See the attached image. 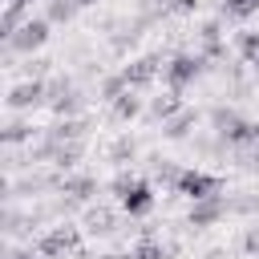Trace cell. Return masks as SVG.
Here are the masks:
<instances>
[{"instance_id":"1","label":"cell","mask_w":259,"mask_h":259,"mask_svg":"<svg viewBox=\"0 0 259 259\" xmlns=\"http://www.w3.org/2000/svg\"><path fill=\"white\" fill-rule=\"evenodd\" d=\"M49 24H53L49 16H28V20H24L8 40H4V45H8V53H36V49L49 40Z\"/></svg>"},{"instance_id":"14","label":"cell","mask_w":259,"mask_h":259,"mask_svg":"<svg viewBox=\"0 0 259 259\" xmlns=\"http://www.w3.org/2000/svg\"><path fill=\"white\" fill-rule=\"evenodd\" d=\"M178 109H182V93H174V89H166L162 97L150 101V117H158V121H170Z\"/></svg>"},{"instance_id":"21","label":"cell","mask_w":259,"mask_h":259,"mask_svg":"<svg viewBox=\"0 0 259 259\" xmlns=\"http://www.w3.org/2000/svg\"><path fill=\"white\" fill-rule=\"evenodd\" d=\"M77 109H81V93H77V89H69L65 97L53 101V113H57V117H73Z\"/></svg>"},{"instance_id":"2","label":"cell","mask_w":259,"mask_h":259,"mask_svg":"<svg viewBox=\"0 0 259 259\" xmlns=\"http://www.w3.org/2000/svg\"><path fill=\"white\" fill-rule=\"evenodd\" d=\"M81 251V235L73 227H53L40 243H36V255L40 259H65V255H77Z\"/></svg>"},{"instance_id":"7","label":"cell","mask_w":259,"mask_h":259,"mask_svg":"<svg viewBox=\"0 0 259 259\" xmlns=\"http://www.w3.org/2000/svg\"><path fill=\"white\" fill-rule=\"evenodd\" d=\"M150 206H154V190H150V182H142V178H138V182L121 194V210L138 219V214H150Z\"/></svg>"},{"instance_id":"9","label":"cell","mask_w":259,"mask_h":259,"mask_svg":"<svg viewBox=\"0 0 259 259\" xmlns=\"http://www.w3.org/2000/svg\"><path fill=\"white\" fill-rule=\"evenodd\" d=\"M121 73H125L130 89H142V85H150V81L158 77V57H138V61H130Z\"/></svg>"},{"instance_id":"3","label":"cell","mask_w":259,"mask_h":259,"mask_svg":"<svg viewBox=\"0 0 259 259\" xmlns=\"http://www.w3.org/2000/svg\"><path fill=\"white\" fill-rule=\"evenodd\" d=\"M198 73H202V57H198V53H174V57L166 61V85H170L174 93H182Z\"/></svg>"},{"instance_id":"17","label":"cell","mask_w":259,"mask_h":259,"mask_svg":"<svg viewBox=\"0 0 259 259\" xmlns=\"http://www.w3.org/2000/svg\"><path fill=\"white\" fill-rule=\"evenodd\" d=\"M134 154H138V142H134V138H117V142L109 146V162H117V166L134 162Z\"/></svg>"},{"instance_id":"16","label":"cell","mask_w":259,"mask_h":259,"mask_svg":"<svg viewBox=\"0 0 259 259\" xmlns=\"http://www.w3.org/2000/svg\"><path fill=\"white\" fill-rule=\"evenodd\" d=\"M0 138H4V146H20V142H28V138H32V125H28V121H20V117H12V121L4 125V134H0Z\"/></svg>"},{"instance_id":"6","label":"cell","mask_w":259,"mask_h":259,"mask_svg":"<svg viewBox=\"0 0 259 259\" xmlns=\"http://www.w3.org/2000/svg\"><path fill=\"white\" fill-rule=\"evenodd\" d=\"M231 210V202L223 198V194H210V198H198V202H190V214H186V223L190 227H214L223 214Z\"/></svg>"},{"instance_id":"19","label":"cell","mask_w":259,"mask_h":259,"mask_svg":"<svg viewBox=\"0 0 259 259\" xmlns=\"http://www.w3.org/2000/svg\"><path fill=\"white\" fill-rule=\"evenodd\" d=\"M130 259H166V247H162L158 239H150V235H146V239L130 251Z\"/></svg>"},{"instance_id":"30","label":"cell","mask_w":259,"mask_h":259,"mask_svg":"<svg viewBox=\"0 0 259 259\" xmlns=\"http://www.w3.org/2000/svg\"><path fill=\"white\" fill-rule=\"evenodd\" d=\"M8 259H32V251H8Z\"/></svg>"},{"instance_id":"4","label":"cell","mask_w":259,"mask_h":259,"mask_svg":"<svg viewBox=\"0 0 259 259\" xmlns=\"http://www.w3.org/2000/svg\"><path fill=\"white\" fill-rule=\"evenodd\" d=\"M182 198H190V202H198V198H210V194H223V178H214V174H202V170H182V178H178V186H174Z\"/></svg>"},{"instance_id":"11","label":"cell","mask_w":259,"mask_h":259,"mask_svg":"<svg viewBox=\"0 0 259 259\" xmlns=\"http://www.w3.org/2000/svg\"><path fill=\"white\" fill-rule=\"evenodd\" d=\"M85 231L89 235H113L117 231V214L105 210V206H93V210H85Z\"/></svg>"},{"instance_id":"8","label":"cell","mask_w":259,"mask_h":259,"mask_svg":"<svg viewBox=\"0 0 259 259\" xmlns=\"http://www.w3.org/2000/svg\"><path fill=\"white\" fill-rule=\"evenodd\" d=\"M57 186H61L65 202H89V198L97 194V182H93L89 174H73V178H61Z\"/></svg>"},{"instance_id":"28","label":"cell","mask_w":259,"mask_h":259,"mask_svg":"<svg viewBox=\"0 0 259 259\" xmlns=\"http://www.w3.org/2000/svg\"><path fill=\"white\" fill-rule=\"evenodd\" d=\"M194 8H198V0H170V8H166V12H178V16H190Z\"/></svg>"},{"instance_id":"22","label":"cell","mask_w":259,"mask_h":259,"mask_svg":"<svg viewBox=\"0 0 259 259\" xmlns=\"http://www.w3.org/2000/svg\"><path fill=\"white\" fill-rule=\"evenodd\" d=\"M223 12L235 20H247L251 12H259V0H223Z\"/></svg>"},{"instance_id":"20","label":"cell","mask_w":259,"mask_h":259,"mask_svg":"<svg viewBox=\"0 0 259 259\" xmlns=\"http://www.w3.org/2000/svg\"><path fill=\"white\" fill-rule=\"evenodd\" d=\"M239 53H243V65L259 69V32H243L239 36Z\"/></svg>"},{"instance_id":"12","label":"cell","mask_w":259,"mask_h":259,"mask_svg":"<svg viewBox=\"0 0 259 259\" xmlns=\"http://www.w3.org/2000/svg\"><path fill=\"white\" fill-rule=\"evenodd\" d=\"M239 121H243V117H239L231 105H214V109H210V125H214V134H219L223 142H227V138L239 130Z\"/></svg>"},{"instance_id":"23","label":"cell","mask_w":259,"mask_h":259,"mask_svg":"<svg viewBox=\"0 0 259 259\" xmlns=\"http://www.w3.org/2000/svg\"><path fill=\"white\" fill-rule=\"evenodd\" d=\"M77 158H81V142H65V146H57V154H53V162H57L61 170H69Z\"/></svg>"},{"instance_id":"29","label":"cell","mask_w":259,"mask_h":259,"mask_svg":"<svg viewBox=\"0 0 259 259\" xmlns=\"http://www.w3.org/2000/svg\"><path fill=\"white\" fill-rule=\"evenodd\" d=\"M255 206H259V198H239V202H231V210H243V214L255 210Z\"/></svg>"},{"instance_id":"5","label":"cell","mask_w":259,"mask_h":259,"mask_svg":"<svg viewBox=\"0 0 259 259\" xmlns=\"http://www.w3.org/2000/svg\"><path fill=\"white\" fill-rule=\"evenodd\" d=\"M40 101H49V81L45 77H28V81L8 89V109H36Z\"/></svg>"},{"instance_id":"13","label":"cell","mask_w":259,"mask_h":259,"mask_svg":"<svg viewBox=\"0 0 259 259\" xmlns=\"http://www.w3.org/2000/svg\"><path fill=\"white\" fill-rule=\"evenodd\" d=\"M45 138H53L57 146H65V142H81V138H85V121H77V117H61Z\"/></svg>"},{"instance_id":"31","label":"cell","mask_w":259,"mask_h":259,"mask_svg":"<svg viewBox=\"0 0 259 259\" xmlns=\"http://www.w3.org/2000/svg\"><path fill=\"white\" fill-rule=\"evenodd\" d=\"M85 4H97V0H77V8H85Z\"/></svg>"},{"instance_id":"10","label":"cell","mask_w":259,"mask_h":259,"mask_svg":"<svg viewBox=\"0 0 259 259\" xmlns=\"http://www.w3.org/2000/svg\"><path fill=\"white\" fill-rule=\"evenodd\" d=\"M194 125H198V113L182 105V109H178V113H174L170 121H162V134H166V138H174V142H182V138H186V134H190Z\"/></svg>"},{"instance_id":"24","label":"cell","mask_w":259,"mask_h":259,"mask_svg":"<svg viewBox=\"0 0 259 259\" xmlns=\"http://www.w3.org/2000/svg\"><path fill=\"white\" fill-rule=\"evenodd\" d=\"M125 89H130V81H125V73H113V77H109V81L101 85V97H105V101H113V97H121Z\"/></svg>"},{"instance_id":"18","label":"cell","mask_w":259,"mask_h":259,"mask_svg":"<svg viewBox=\"0 0 259 259\" xmlns=\"http://www.w3.org/2000/svg\"><path fill=\"white\" fill-rule=\"evenodd\" d=\"M73 12H77V0H49V4H45V16L57 20V24L73 20Z\"/></svg>"},{"instance_id":"26","label":"cell","mask_w":259,"mask_h":259,"mask_svg":"<svg viewBox=\"0 0 259 259\" xmlns=\"http://www.w3.org/2000/svg\"><path fill=\"white\" fill-rule=\"evenodd\" d=\"M134 182H138V178H134V174H117V178H113V182H109V190H113V194H117V198H121V194H125V190H130V186H134Z\"/></svg>"},{"instance_id":"25","label":"cell","mask_w":259,"mask_h":259,"mask_svg":"<svg viewBox=\"0 0 259 259\" xmlns=\"http://www.w3.org/2000/svg\"><path fill=\"white\" fill-rule=\"evenodd\" d=\"M154 178H158L162 186H178V178H182V170H178L174 162H158V166H154Z\"/></svg>"},{"instance_id":"15","label":"cell","mask_w":259,"mask_h":259,"mask_svg":"<svg viewBox=\"0 0 259 259\" xmlns=\"http://www.w3.org/2000/svg\"><path fill=\"white\" fill-rule=\"evenodd\" d=\"M109 105H113V117H117V121H134V117L142 113V97H138L134 89H125V93H121V97H113Z\"/></svg>"},{"instance_id":"27","label":"cell","mask_w":259,"mask_h":259,"mask_svg":"<svg viewBox=\"0 0 259 259\" xmlns=\"http://www.w3.org/2000/svg\"><path fill=\"white\" fill-rule=\"evenodd\" d=\"M243 251H247V255H259V227H247V235H243Z\"/></svg>"}]
</instances>
